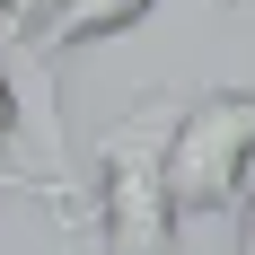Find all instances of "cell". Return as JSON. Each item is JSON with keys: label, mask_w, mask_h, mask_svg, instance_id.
I'll list each match as a JSON object with an SVG mask.
<instances>
[{"label": "cell", "mask_w": 255, "mask_h": 255, "mask_svg": "<svg viewBox=\"0 0 255 255\" xmlns=\"http://www.w3.org/2000/svg\"><path fill=\"white\" fill-rule=\"evenodd\" d=\"M247 97H255V88H247Z\"/></svg>", "instance_id": "8992f818"}, {"label": "cell", "mask_w": 255, "mask_h": 255, "mask_svg": "<svg viewBox=\"0 0 255 255\" xmlns=\"http://www.w3.org/2000/svg\"><path fill=\"white\" fill-rule=\"evenodd\" d=\"M229 220H238V247H229V255H255V176H247V203H238Z\"/></svg>", "instance_id": "277c9868"}, {"label": "cell", "mask_w": 255, "mask_h": 255, "mask_svg": "<svg viewBox=\"0 0 255 255\" xmlns=\"http://www.w3.org/2000/svg\"><path fill=\"white\" fill-rule=\"evenodd\" d=\"M176 106L185 97L150 88V97H132L97 132V211H88V229L115 255H176V211H167V132H176Z\"/></svg>", "instance_id": "6da1fadb"}, {"label": "cell", "mask_w": 255, "mask_h": 255, "mask_svg": "<svg viewBox=\"0 0 255 255\" xmlns=\"http://www.w3.org/2000/svg\"><path fill=\"white\" fill-rule=\"evenodd\" d=\"M0 176L26 185V167H18V88H9V71H0ZM26 194H35V185H26Z\"/></svg>", "instance_id": "3957f363"}, {"label": "cell", "mask_w": 255, "mask_h": 255, "mask_svg": "<svg viewBox=\"0 0 255 255\" xmlns=\"http://www.w3.org/2000/svg\"><path fill=\"white\" fill-rule=\"evenodd\" d=\"M53 9H62V0H53Z\"/></svg>", "instance_id": "5b68a950"}, {"label": "cell", "mask_w": 255, "mask_h": 255, "mask_svg": "<svg viewBox=\"0 0 255 255\" xmlns=\"http://www.w3.org/2000/svg\"><path fill=\"white\" fill-rule=\"evenodd\" d=\"M255 176V97L247 88H203L176 106L167 132V211L185 220H229Z\"/></svg>", "instance_id": "7a4b0ae2"}]
</instances>
